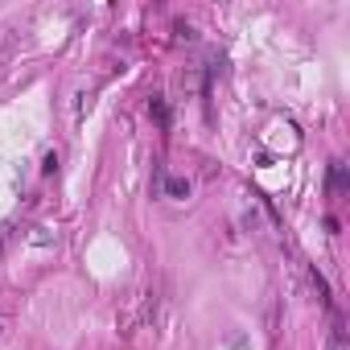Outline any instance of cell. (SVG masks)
<instances>
[{
	"mask_svg": "<svg viewBox=\"0 0 350 350\" xmlns=\"http://www.w3.org/2000/svg\"><path fill=\"white\" fill-rule=\"evenodd\" d=\"M42 169H46V173H54V169H58V157H54V152H46V161H42Z\"/></svg>",
	"mask_w": 350,
	"mask_h": 350,
	"instance_id": "5",
	"label": "cell"
},
{
	"mask_svg": "<svg viewBox=\"0 0 350 350\" xmlns=\"http://www.w3.org/2000/svg\"><path fill=\"white\" fill-rule=\"evenodd\" d=\"M350 186V178H346V165L342 161H329V178H325V190L329 194H342Z\"/></svg>",
	"mask_w": 350,
	"mask_h": 350,
	"instance_id": "1",
	"label": "cell"
},
{
	"mask_svg": "<svg viewBox=\"0 0 350 350\" xmlns=\"http://www.w3.org/2000/svg\"><path fill=\"white\" fill-rule=\"evenodd\" d=\"M169 198H190V178H165L161 182Z\"/></svg>",
	"mask_w": 350,
	"mask_h": 350,
	"instance_id": "2",
	"label": "cell"
},
{
	"mask_svg": "<svg viewBox=\"0 0 350 350\" xmlns=\"http://www.w3.org/2000/svg\"><path fill=\"white\" fill-rule=\"evenodd\" d=\"M148 116H152L161 128H169V103H165L161 95H152V99H148Z\"/></svg>",
	"mask_w": 350,
	"mask_h": 350,
	"instance_id": "3",
	"label": "cell"
},
{
	"mask_svg": "<svg viewBox=\"0 0 350 350\" xmlns=\"http://www.w3.org/2000/svg\"><path fill=\"white\" fill-rule=\"evenodd\" d=\"M325 350H346V329H342V321H334V329H329V346Z\"/></svg>",
	"mask_w": 350,
	"mask_h": 350,
	"instance_id": "4",
	"label": "cell"
}]
</instances>
